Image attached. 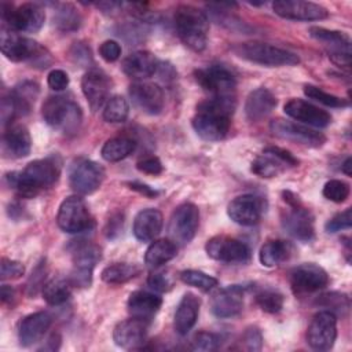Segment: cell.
<instances>
[{"mask_svg":"<svg viewBox=\"0 0 352 352\" xmlns=\"http://www.w3.org/2000/svg\"><path fill=\"white\" fill-rule=\"evenodd\" d=\"M234 109L235 99L212 98L201 102L192 117V128L195 133L208 142L224 139L230 131Z\"/></svg>","mask_w":352,"mask_h":352,"instance_id":"cell-1","label":"cell"},{"mask_svg":"<svg viewBox=\"0 0 352 352\" xmlns=\"http://www.w3.org/2000/svg\"><path fill=\"white\" fill-rule=\"evenodd\" d=\"M60 162L56 157H47L29 162L22 170L6 176L7 183L21 197L32 198L41 190L51 187L59 177Z\"/></svg>","mask_w":352,"mask_h":352,"instance_id":"cell-2","label":"cell"},{"mask_svg":"<svg viewBox=\"0 0 352 352\" xmlns=\"http://www.w3.org/2000/svg\"><path fill=\"white\" fill-rule=\"evenodd\" d=\"M175 28L180 40L192 51L201 52L206 47L209 19L197 7L182 4L175 11Z\"/></svg>","mask_w":352,"mask_h":352,"instance_id":"cell-3","label":"cell"},{"mask_svg":"<svg viewBox=\"0 0 352 352\" xmlns=\"http://www.w3.org/2000/svg\"><path fill=\"white\" fill-rule=\"evenodd\" d=\"M41 116L50 126L63 133L76 132L82 120L80 106L62 95L47 98L41 106Z\"/></svg>","mask_w":352,"mask_h":352,"instance_id":"cell-4","label":"cell"},{"mask_svg":"<svg viewBox=\"0 0 352 352\" xmlns=\"http://www.w3.org/2000/svg\"><path fill=\"white\" fill-rule=\"evenodd\" d=\"M232 51L242 59L249 62L268 66V67H278V66H293L300 62L297 54L287 51L285 48H279L276 45H271L267 43L260 41H249L236 44Z\"/></svg>","mask_w":352,"mask_h":352,"instance_id":"cell-5","label":"cell"},{"mask_svg":"<svg viewBox=\"0 0 352 352\" xmlns=\"http://www.w3.org/2000/svg\"><path fill=\"white\" fill-rule=\"evenodd\" d=\"M0 48L3 55L8 58L12 62H25L30 60L33 63L43 62L45 66L44 58L48 55L45 54V50L34 40L19 36L16 32H12L11 29H3L0 34Z\"/></svg>","mask_w":352,"mask_h":352,"instance_id":"cell-6","label":"cell"},{"mask_svg":"<svg viewBox=\"0 0 352 352\" xmlns=\"http://www.w3.org/2000/svg\"><path fill=\"white\" fill-rule=\"evenodd\" d=\"M1 18L12 32L34 33L41 29L45 21V12L36 3H25L16 8L12 4H1Z\"/></svg>","mask_w":352,"mask_h":352,"instance_id":"cell-7","label":"cell"},{"mask_svg":"<svg viewBox=\"0 0 352 352\" xmlns=\"http://www.w3.org/2000/svg\"><path fill=\"white\" fill-rule=\"evenodd\" d=\"M197 82L213 98L235 99V76L226 66L210 65L204 69L195 70Z\"/></svg>","mask_w":352,"mask_h":352,"instance_id":"cell-8","label":"cell"},{"mask_svg":"<svg viewBox=\"0 0 352 352\" xmlns=\"http://www.w3.org/2000/svg\"><path fill=\"white\" fill-rule=\"evenodd\" d=\"M56 223L67 234H80L91 228L92 217L85 201L78 195L65 198L59 205Z\"/></svg>","mask_w":352,"mask_h":352,"instance_id":"cell-9","label":"cell"},{"mask_svg":"<svg viewBox=\"0 0 352 352\" xmlns=\"http://www.w3.org/2000/svg\"><path fill=\"white\" fill-rule=\"evenodd\" d=\"M104 169L88 158H77L69 169V183L73 191L80 195L95 192L103 183Z\"/></svg>","mask_w":352,"mask_h":352,"instance_id":"cell-10","label":"cell"},{"mask_svg":"<svg viewBox=\"0 0 352 352\" xmlns=\"http://www.w3.org/2000/svg\"><path fill=\"white\" fill-rule=\"evenodd\" d=\"M199 226V209L191 202L180 204L169 220V234L173 242L186 245L195 236Z\"/></svg>","mask_w":352,"mask_h":352,"instance_id":"cell-11","label":"cell"},{"mask_svg":"<svg viewBox=\"0 0 352 352\" xmlns=\"http://www.w3.org/2000/svg\"><path fill=\"white\" fill-rule=\"evenodd\" d=\"M298 160L287 150L280 147H268L252 162V172L260 177H274L287 168L297 166Z\"/></svg>","mask_w":352,"mask_h":352,"instance_id":"cell-12","label":"cell"},{"mask_svg":"<svg viewBox=\"0 0 352 352\" xmlns=\"http://www.w3.org/2000/svg\"><path fill=\"white\" fill-rule=\"evenodd\" d=\"M337 337V316L330 311H319L314 315L308 330L307 342L312 349L329 351Z\"/></svg>","mask_w":352,"mask_h":352,"instance_id":"cell-13","label":"cell"},{"mask_svg":"<svg viewBox=\"0 0 352 352\" xmlns=\"http://www.w3.org/2000/svg\"><path fill=\"white\" fill-rule=\"evenodd\" d=\"M205 250L213 260L223 263H245L250 258V248L232 236L216 235L206 242Z\"/></svg>","mask_w":352,"mask_h":352,"instance_id":"cell-14","label":"cell"},{"mask_svg":"<svg viewBox=\"0 0 352 352\" xmlns=\"http://www.w3.org/2000/svg\"><path fill=\"white\" fill-rule=\"evenodd\" d=\"M309 34L329 50V58L338 66H351V40L338 30H330L320 26L309 28Z\"/></svg>","mask_w":352,"mask_h":352,"instance_id":"cell-15","label":"cell"},{"mask_svg":"<svg viewBox=\"0 0 352 352\" xmlns=\"http://www.w3.org/2000/svg\"><path fill=\"white\" fill-rule=\"evenodd\" d=\"M270 128L275 136L307 147H320L326 142V136L322 132L282 118L271 121Z\"/></svg>","mask_w":352,"mask_h":352,"instance_id":"cell-16","label":"cell"},{"mask_svg":"<svg viewBox=\"0 0 352 352\" xmlns=\"http://www.w3.org/2000/svg\"><path fill=\"white\" fill-rule=\"evenodd\" d=\"M327 283V272L314 263L297 265L290 272V286L296 294H308L318 292L326 287Z\"/></svg>","mask_w":352,"mask_h":352,"instance_id":"cell-17","label":"cell"},{"mask_svg":"<svg viewBox=\"0 0 352 352\" xmlns=\"http://www.w3.org/2000/svg\"><path fill=\"white\" fill-rule=\"evenodd\" d=\"M100 260V249L96 245H82L76 250L73 270L69 282L76 287H89L92 283V272Z\"/></svg>","mask_w":352,"mask_h":352,"instance_id":"cell-18","label":"cell"},{"mask_svg":"<svg viewBox=\"0 0 352 352\" xmlns=\"http://www.w3.org/2000/svg\"><path fill=\"white\" fill-rule=\"evenodd\" d=\"M265 210L263 198L254 194H243L234 198L227 206L228 217L239 226H254L260 221Z\"/></svg>","mask_w":352,"mask_h":352,"instance_id":"cell-19","label":"cell"},{"mask_svg":"<svg viewBox=\"0 0 352 352\" xmlns=\"http://www.w3.org/2000/svg\"><path fill=\"white\" fill-rule=\"evenodd\" d=\"M276 15L292 21H320L329 16L327 8L312 1L276 0L272 3Z\"/></svg>","mask_w":352,"mask_h":352,"instance_id":"cell-20","label":"cell"},{"mask_svg":"<svg viewBox=\"0 0 352 352\" xmlns=\"http://www.w3.org/2000/svg\"><path fill=\"white\" fill-rule=\"evenodd\" d=\"M129 96L140 111L150 116L160 114L165 104L164 91L154 82H133L129 87Z\"/></svg>","mask_w":352,"mask_h":352,"instance_id":"cell-21","label":"cell"},{"mask_svg":"<svg viewBox=\"0 0 352 352\" xmlns=\"http://www.w3.org/2000/svg\"><path fill=\"white\" fill-rule=\"evenodd\" d=\"M245 287L241 285H231L217 290L210 300V311L220 319L232 318L243 309Z\"/></svg>","mask_w":352,"mask_h":352,"instance_id":"cell-22","label":"cell"},{"mask_svg":"<svg viewBox=\"0 0 352 352\" xmlns=\"http://www.w3.org/2000/svg\"><path fill=\"white\" fill-rule=\"evenodd\" d=\"M81 89L89 107L96 111L109 100L110 78L103 70L92 67L82 76Z\"/></svg>","mask_w":352,"mask_h":352,"instance_id":"cell-23","label":"cell"},{"mask_svg":"<svg viewBox=\"0 0 352 352\" xmlns=\"http://www.w3.org/2000/svg\"><path fill=\"white\" fill-rule=\"evenodd\" d=\"M283 111L286 116L315 128H326L331 122V116L326 110L298 98L287 100L283 106Z\"/></svg>","mask_w":352,"mask_h":352,"instance_id":"cell-24","label":"cell"},{"mask_svg":"<svg viewBox=\"0 0 352 352\" xmlns=\"http://www.w3.org/2000/svg\"><path fill=\"white\" fill-rule=\"evenodd\" d=\"M292 209L283 216L282 224L285 230L296 239L302 242H309L315 236L314 217L308 209H305L301 202L290 206Z\"/></svg>","mask_w":352,"mask_h":352,"instance_id":"cell-25","label":"cell"},{"mask_svg":"<svg viewBox=\"0 0 352 352\" xmlns=\"http://www.w3.org/2000/svg\"><path fill=\"white\" fill-rule=\"evenodd\" d=\"M147 322L148 320L132 316L131 319H125L117 323L113 331V340L116 345L124 349L139 348L146 341L148 324Z\"/></svg>","mask_w":352,"mask_h":352,"instance_id":"cell-26","label":"cell"},{"mask_svg":"<svg viewBox=\"0 0 352 352\" xmlns=\"http://www.w3.org/2000/svg\"><path fill=\"white\" fill-rule=\"evenodd\" d=\"M52 323V318L50 314L40 311L28 315L19 324V344L22 346H30L38 342Z\"/></svg>","mask_w":352,"mask_h":352,"instance_id":"cell-27","label":"cell"},{"mask_svg":"<svg viewBox=\"0 0 352 352\" xmlns=\"http://www.w3.org/2000/svg\"><path fill=\"white\" fill-rule=\"evenodd\" d=\"M158 59L148 51H135L122 60V72L135 80H144L157 73Z\"/></svg>","mask_w":352,"mask_h":352,"instance_id":"cell-28","label":"cell"},{"mask_svg":"<svg viewBox=\"0 0 352 352\" xmlns=\"http://www.w3.org/2000/svg\"><path fill=\"white\" fill-rule=\"evenodd\" d=\"M276 107L275 95L264 87L253 89L245 102V114L249 121H260L270 116Z\"/></svg>","mask_w":352,"mask_h":352,"instance_id":"cell-29","label":"cell"},{"mask_svg":"<svg viewBox=\"0 0 352 352\" xmlns=\"http://www.w3.org/2000/svg\"><path fill=\"white\" fill-rule=\"evenodd\" d=\"M162 213L154 208H147L140 210L135 216L132 231L136 239L142 242H148L158 236L162 230Z\"/></svg>","mask_w":352,"mask_h":352,"instance_id":"cell-30","label":"cell"},{"mask_svg":"<svg viewBox=\"0 0 352 352\" xmlns=\"http://www.w3.org/2000/svg\"><path fill=\"white\" fill-rule=\"evenodd\" d=\"M199 314V298L192 293H186L175 312L173 326L176 333L186 336L197 323Z\"/></svg>","mask_w":352,"mask_h":352,"instance_id":"cell-31","label":"cell"},{"mask_svg":"<svg viewBox=\"0 0 352 352\" xmlns=\"http://www.w3.org/2000/svg\"><path fill=\"white\" fill-rule=\"evenodd\" d=\"M3 150L12 158H23L30 154L32 139L26 126L12 125L3 135Z\"/></svg>","mask_w":352,"mask_h":352,"instance_id":"cell-32","label":"cell"},{"mask_svg":"<svg viewBox=\"0 0 352 352\" xmlns=\"http://www.w3.org/2000/svg\"><path fill=\"white\" fill-rule=\"evenodd\" d=\"M161 304L162 298L160 296L146 290H136L129 296L126 307L133 318L148 320L158 312Z\"/></svg>","mask_w":352,"mask_h":352,"instance_id":"cell-33","label":"cell"},{"mask_svg":"<svg viewBox=\"0 0 352 352\" xmlns=\"http://www.w3.org/2000/svg\"><path fill=\"white\" fill-rule=\"evenodd\" d=\"M176 254L177 246L172 239H157L147 248L144 254V263L150 268H157L175 258Z\"/></svg>","mask_w":352,"mask_h":352,"instance_id":"cell-34","label":"cell"},{"mask_svg":"<svg viewBox=\"0 0 352 352\" xmlns=\"http://www.w3.org/2000/svg\"><path fill=\"white\" fill-rule=\"evenodd\" d=\"M136 148L135 139L129 136H116L103 144L100 154L102 158L107 162H118L126 157H129Z\"/></svg>","mask_w":352,"mask_h":352,"instance_id":"cell-35","label":"cell"},{"mask_svg":"<svg viewBox=\"0 0 352 352\" xmlns=\"http://www.w3.org/2000/svg\"><path fill=\"white\" fill-rule=\"evenodd\" d=\"M289 256H290V245L280 239H272L265 242L258 252V260L261 265L267 268H272L286 261Z\"/></svg>","mask_w":352,"mask_h":352,"instance_id":"cell-36","label":"cell"},{"mask_svg":"<svg viewBox=\"0 0 352 352\" xmlns=\"http://www.w3.org/2000/svg\"><path fill=\"white\" fill-rule=\"evenodd\" d=\"M140 268L135 264H126V263H114L111 265H107L102 274L100 278L103 282L109 285H120L131 280L136 275H139Z\"/></svg>","mask_w":352,"mask_h":352,"instance_id":"cell-37","label":"cell"},{"mask_svg":"<svg viewBox=\"0 0 352 352\" xmlns=\"http://www.w3.org/2000/svg\"><path fill=\"white\" fill-rule=\"evenodd\" d=\"M54 23L60 32H74L81 25V15L73 4L62 3L55 10Z\"/></svg>","mask_w":352,"mask_h":352,"instance_id":"cell-38","label":"cell"},{"mask_svg":"<svg viewBox=\"0 0 352 352\" xmlns=\"http://www.w3.org/2000/svg\"><path fill=\"white\" fill-rule=\"evenodd\" d=\"M72 294V283L69 279H52L43 286V298L50 305H60L69 300Z\"/></svg>","mask_w":352,"mask_h":352,"instance_id":"cell-39","label":"cell"},{"mask_svg":"<svg viewBox=\"0 0 352 352\" xmlns=\"http://www.w3.org/2000/svg\"><path fill=\"white\" fill-rule=\"evenodd\" d=\"M316 305L324 308L326 311L333 312L336 316L341 315L345 316L349 311V297L344 293H337V292H330L319 296L315 301Z\"/></svg>","mask_w":352,"mask_h":352,"instance_id":"cell-40","label":"cell"},{"mask_svg":"<svg viewBox=\"0 0 352 352\" xmlns=\"http://www.w3.org/2000/svg\"><path fill=\"white\" fill-rule=\"evenodd\" d=\"M128 114H129V104L125 98L120 95H114L109 98L103 109V120L106 122H111V124L124 122L128 118Z\"/></svg>","mask_w":352,"mask_h":352,"instance_id":"cell-41","label":"cell"},{"mask_svg":"<svg viewBox=\"0 0 352 352\" xmlns=\"http://www.w3.org/2000/svg\"><path fill=\"white\" fill-rule=\"evenodd\" d=\"M180 279L188 286H194L202 292H209L217 286V279L198 270H184L180 272Z\"/></svg>","mask_w":352,"mask_h":352,"instance_id":"cell-42","label":"cell"},{"mask_svg":"<svg viewBox=\"0 0 352 352\" xmlns=\"http://www.w3.org/2000/svg\"><path fill=\"white\" fill-rule=\"evenodd\" d=\"M256 302L261 311L276 314L283 307V296L274 289H263L256 294Z\"/></svg>","mask_w":352,"mask_h":352,"instance_id":"cell-43","label":"cell"},{"mask_svg":"<svg viewBox=\"0 0 352 352\" xmlns=\"http://www.w3.org/2000/svg\"><path fill=\"white\" fill-rule=\"evenodd\" d=\"M304 95L308 96L309 99H314L324 106H329V107H345L348 106V102L342 98H338L336 95H331L326 91H323L322 88L319 87H315V85H305L304 87Z\"/></svg>","mask_w":352,"mask_h":352,"instance_id":"cell-44","label":"cell"},{"mask_svg":"<svg viewBox=\"0 0 352 352\" xmlns=\"http://www.w3.org/2000/svg\"><path fill=\"white\" fill-rule=\"evenodd\" d=\"M221 344V337L212 331H199L191 341V349L199 352L216 351Z\"/></svg>","mask_w":352,"mask_h":352,"instance_id":"cell-45","label":"cell"},{"mask_svg":"<svg viewBox=\"0 0 352 352\" xmlns=\"http://www.w3.org/2000/svg\"><path fill=\"white\" fill-rule=\"evenodd\" d=\"M322 192H323V197L327 198L329 201L341 204L349 197V186L342 180L333 179L323 186Z\"/></svg>","mask_w":352,"mask_h":352,"instance_id":"cell-46","label":"cell"},{"mask_svg":"<svg viewBox=\"0 0 352 352\" xmlns=\"http://www.w3.org/2000/svg\"><path fill=\"white\" fill-rule=\"evenodd\" d=\"M25 267L22 263L16 260H11L7 257H3L0 261V278L1 280L7 279H18L23 275Z\"/></svg>","mask_w":352,"mask_h":352,"instance_id":"cell-47","label":"cell"},{"mask_svg":"<svg viewBox=\"0 0 352 352\" xmlns=\"http://www.w3.org/2000/svg\"><path fill=\"white\" fill-rule=\"evenodd\" d=\"M352 226V217H351V209H345L341 213H337L334 217H331L324 228L327 232H338L341 230H349Z\"/></svg>","mask_w":352,"mask_h":352,"instance_id":"cell-48","label":"cell"},{"mask_svg":"<svg viewBox=\"0 0 352 352\" xmlns=\"http://www.w3.org/2000/svg\"><path fill=\"white\" fill-rule=\"evenodd\" d=\"M70 56L74 63L80 65L81 67H87L92 63V55L91 50L84 43H74L70 48Z\"/></svg>","mask_w":352,"mask_h":352,"instance_id":"cell-49","label":"cell"},{"mask_svg":"<svg viewBox=\"0 0 352 352\" xmlns=\"http://www.w3.org/2000/svg\"><path fill=\"white\" fill-rule=\"evenodd\" d=\"M242 341L248 351H260L263 346V336L257 327H248L243 333Z\"/></svg>","mask_w":352,"mask_h":352,"instance_id":"cell-50","label":"cell"},{"mask_svg":"<svg viewBox=\"0 0 352 352\" xmlns=\"http://www.w3.org/2000/svg\"><path fill=\"white\" fill-rule=\"evenodd\" d=\"M99 54L106 62H114L121 56V45L114 40H106L99 45Z\"/></svg>","mask_w":352,"mask_h":352,"instance_id":"cell-51","label":"cell"},{"mask_svg":"<svg viewBox=\"0 0 352 352\" xmlns=\"http://www.w3.org/2000/svg\"><path fill=\"white\" fill-rule=\"evenodd\" d=\"M47 82L54 91H63L69 85V76L60 69H54L48 73Z\"/></svg>","mask_w":352,"mask_h":352,"instance_id":"cell-52","label":"cell"},{"mask_svg":"<svg viewBox=\"0 0 352 352\" xmlns=\"http://www.w3.org/2000/svg\"><path fill=\"white\" fill-rule=\"evenodd\" d=\"M136 168L140 172L147 173V175H160L164 170V166H162L161 161L157 157H154V155L144 157L143 160H140L136 164Z\"/></svg>","mask_w":352,"mask_h":352,"instance_id":"cell-53","label":"cell"},{"mask_svg":"<svg viewBox=\"0 0 352 352\" xmlns=\"http://www.w3.org/2000/svg\"><path fill=\"white\" fill-rule=\"evenodd\" d=\"M148 286L155 292H168L172 287V279L164 272H154L147 279Z\"/></svg>","mask_w":352,"mask_h":352,"instance_id":"cell-54","label":"cell"},{"mask_svg":"<svg viewBox=\"0 0 352 352\" xmlns=\"http://www.w3.org/2000/svg\"><path fill=\"white\" fill-rule=\"evenodd\" d=\"M0 113H1V124H3V125L11 124V121H12L15 117H18L15 104H14V102H12V99H11L10 95L3 96V99H1V106H0Z\"/></svg>","mask_w":352,"mask_h":352,"instance_id":"cell-55","label":"cell"},{"mask_svg":"<svg viewBox=\"0 0 352 352\" xmlns=\"http://www.w3.org/2000/svg\"><path fill=\"white\" fill-rule=\"evenodd\" d=\"M44 276H45V265H44L43 263H40V264L34 268V271L32 272V276H30V279H29V282H28V293H29L30 296H34V294L37 293L38 287L43 286V285H41V280H43Z\"/></svg>","mask_w":352,"mask_h":352,"instance_id":"cell-56","label":"cell"},{"mask_svg":"<svg viewBox=\"0 0 352 352\" xmlns=\"http://www.w3.org/2000/svg\"><path fill=\"white\" fill-rule=\"evenodd\" d=\"M128 186H129V188H132V190H135V191H138V192H140V194H143L144 197H148V198H154V197L158 195L157 190H154L150 186L143 184L140 182H129Z\"/></svg>","mask_w":352,"mask_h":352,"instance_id":"cell-57","label":"cell"},{"mask_svg":"<svg viewBox=\"0 0 352 352\" xmlns=\"http://www.w3.org/2000/svg\"><path fill=\"white\" fill-rule=\"evenodd\" d=\"M0 297H1V302L3 304H8V302H12L14 297H15V292L11 286L8 285H3L1 289H0Z\"/></svg>","mask_w":352,"mask_h":352,"instance_id":"cell-58","label":"cell"},{"mask_svg":"<svg viewBox=\"0 0 352 352\" xmlns=\"http://www.w3.org/2000/svg\"><path fill=\"white\" fill-rule=\"evenodd\" d=\"M59 344H60V337L58 334H52L47 340V344L43 345L40 349L41 351H56L59 348Z\"/></svg>","mask_w":352,"mask_h":352,"instance_id":"cell-59","label":"cell"},{"mask_svg":"<svg viewBox=\"0 0 352 352\" xmlns=\"http://www.w3.org/2000/svg\"><path fill=\"white\" fill-rule=\"evenodd\" d=\"M351 166H352V158H351V157H346V160L344 161V164H342V166H341V170H342L346 176H351V175H352Z\"/></svg>","mask_w":352,"mask_h":352,"instance_id":"cell-60","label":"cell"}]
</instances>
